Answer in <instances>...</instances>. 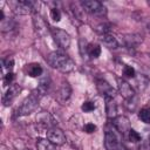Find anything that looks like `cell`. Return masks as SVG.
I'll return each instance as SVG.
<instances>
[{
	"label": "cell",
	"mask_w": 150,
	"mask_h": 150,
	"mask_svg": "<svg viewBox=\"0 0 150 150\" xmlns=\"http://www.w3.org/2000/svg\"><path fill=\"white\" fill-rule=\"evenodd\" d=\"M46 61L52 68L57 69L61 73H69L75 67L74 61L70 57H68L67 55H64V54H62L60 52L49 53L47 55V57H46Z\"/></svg>",
	"instance_id": "6da1fadb"
},
{
	"label": "cell",
	"mask_w": 150,
	"mask_h": 150,
	"mask_svg": "<svg viewBox=\"0 0 150 150\" xmlns=\"http://www.w3.org/2000/svg\"><path fill=\"white\" fill-rule=\"evenodd\" d=\"M40 97H41V95H40L38 91L32 93V94L22 102V104L19 107V109H18V115H19V116H25V115H29L30 112H33V111L38 108V105H39Z\"/></svg>",
	"instance_id": "7a4b0ae2"
},
{
	"label": "cell",
	"mask_w": 150,
	"mask_h": 150,
	"mask_svg": "<svg viewBox=\"0 0 150 150\" xmlns=\"http://www.w3.org/2000/svg\"><path fill=\"white\" fill-rule=\"evenodd\" d=\"M83 9L93 15H97V16H102L107 13L105 7L102 5V2L97 1V0H86L81 2Z\"/></svg>",
	"instance_id": "3957f363"
},
{
	"label": "cell",
	"mask_w": 150,
	"mask_h": 150,
	"mask_svg": "<svg viewBox=\"0 0 150 150\" xmlns=\"http://www.w3.org/2000/svg\"><path fill=\"white\" fill-rule=\"evenodd\" d=\"M52 35H53L54 41L57 43L59 47H61L63 49L69 48L71 40H70L69 34L66 30H63L61 28H52Z\"/></svg>",
	"instance_id": "277c9868"
},
{
	"label": "cell",
	"mask_w": 150,
	"mask_h": 150,
	"mask_svg": "<svg viewBox=\"0 0 150 150\" xmlns=\"http://www.w3.org/2000/svg\"><path fill=\"white\" fill-rule=\"evenodd\" d=\"M104 146L107 150H120L121 149L120 137L111 129H107L104 132Z\"/></svg>",
	"instance_id": "5b68a950"
},
{
	"label": "cell",
	"mask_w": 150,
	"mask_h": 150,
	"mask_svg": "<svg viewBox=\"0 0 150 150\" xmlns=\"http://www.w3.org/2000/svg\"><path fill=\"white\" fill-rule=\"evenodd\" d=\"M112 127L118 131L120 135L124 136L128 134V131L131 129L130 128V121L128 117L123 116V115H117L114 120H112Z\"/></svg>",
	"instance_id": "8992f818"
},
{
	"label": "cell",
	"mask_w": 150,
	"mask_h": 150,
	"mask_svg": "<svg viewBox=\"0 0 150 150\" xmlns=\"http://www.w3.org/2000/svg\"><path fill=\"white\" fill-rule=\"evenodd\" d=\"M47 138L55 145H62L66 143V135L57 127H53L47 130Z\"/></svg>",
	"instance_id": "52a82bcc"
},
{
	"label": "cell",
	"mask_w": 150,
	"mask_h": 150,
	"mask_svg": "<svg viewBox=\"0 0 150 150\" xmlns=\"http://www.w3.org/2000/svg\"><path fill=\"white\" fill-rule=\"evenodd\" d=\"M96 87H97V90L98 93L104 96V98H114L115 96V89L103 79L101 80H97L96 81Z\"/></svg>",
	"instance_id": "ba28073f"
},
{
	"label": "cell",
	"mask_w": 150,
	"mask_h": 150,
	"mask_svg": "<svg viewBox=\"0 0 150 150\" xmlns=\"http://www.w3.org/2000/svg\"><path fill=\"white\" fill-rule=\"evenodd\" d=\"M33 26H34L36 34L40 35L41 38H43L48 33V25L45 21V19L39 14H35L33 16Z\"/></svg>",
	"instance_id": "9c48e42d"
},
{
	"label": "cell",
	"mask_w": 150,
	"mask_h": 150,
	"mask_svg": "<svg viewBox=\"0 0 150 150\" xmlns=\"http://www.w3.org/2000/svg\"><path fill=\"white\" fill-rule=\"evenodd\" d=\"M118 91L124 100H130L135 96V90H134L132 86L122 79L118 80Z\"/></svg>",
	"instance_id": "30bf717a"
},
{
	"label": "cell",
	"mask_w": 150,
	"mask_h": 150,
	"mask_svg": "<svg viewBox=\"0 0 150 150\" xmlns=\"http://www.w3.org/2000/svg\"><path fill=\"white\" fill-rule=\"evenodd\" d=\"M36 123L45 129H50L54 127V118L47 111H41L36 115Z\"/></svg>",
	"instance_id": "8fae6325"
},
{
	"label": "cell",
	"mask_w": 150,
	"mask_h": 150,
	"mask_svg": "<svg viewBox=\"0 0 150 150\" xmlns=\"http://www.w3.org/2000/svg\"><path fill=\"white\" fill-rule=\"evenodd\" d=\"M34 2L32 1H18L14 4V12L20 15L29 14L32 11H34Z\"/></svg>",
	"instance_id": "7c38bea8"
},
{
	"label": "cell",
	"mask_w": 150,
	"mask_h": 150,
	"mask_svg": "<svg viewBox=\"0 0 150 150\" xmlns=\"http://www.w3.org/2000/svg\"><path fill=\"white\" fill-rule=\"evenodd\" d=\"M20 87L18 86V84H12V86H9V88L7 89V91L5 93V95H4V97H2V103H4V105H9L12 102H13V100L16 97V95L19 94V91H20Z\"/></svg>",
	"instance_id": "4fadbf2b"
},
{
	"label": "cell",
	"mask_w": 150,
	"mask_h": 150,
	"mask_svg": "<svg viewBox=\"0 0 150 150\" xmlns=\"http://www.w3.org/2000/svg\"><path fill=\"white\" fill-rule=\"evenodd\" d=\"M132 80H134V84H132L134 90L143 91L149 84V79L143 74H138V76H135Z\"/></svg>",
	"instance_id": "5bb4252c"
},
{
	"label": "cell",
	"mask_w": 150,
	"mask_h": 150,
	"mask_svg": "<svg viewBox=\"0 0 150 150\" xmlns=\"http://www.w3.org/2000/svg\"><path fill=\"white\" fill-rule=\"evenodd\" d=\"M105 112L107 117L114 120L117 116V104L114 98H105Z\"/></svg>",
	"instance_id": "9a60e30c"
},
{
	"label": "cell",
	"mask_w": 150,
	"mask_h": 150,
	"mask_svg": "<svg viewBox=\"0 0 150 150\" xmlns=\"http://www.w3.org/2000/svg\"><path fill=\"white\" fill-rule=\"evenodd\" d=\"M142 41H143V39H142V36L139 34H127V35H124V42H125V45L128 47L135 48Z\"/></svg>",
	"instance_id": "2e32d148"
},
{
	"label": "cell",
	"mask_w": 150,
	"mask_h": 150,
	"mask_svg": "<svg viewBox=\"0 0 150 150\" xmlns=\"http://www.w3.org/2000/svg\"><path fill=\"white\" fill-rule=\"evenodd\" d=\"M70 93H71V89H70V86L68 84V82H63L62 86L60 87L59 91H57V98L60 102H64L69 98L70 96Z\"/></svg>",
	"instance_id": "e0dca14e"
},
{
	"label": "cell",
	"mask_w": 150,
	"mask_h": 150,
	"mask_svg": "<svg viewBox=\"0 0 150 150\" xmlns=\"http://www.w3.org/2000/svg\"><path fill=\"white\" fill-rule=\"evenodd\" d=\"M42 71H43V69H42L41 64H39V63H29L26 67V73L30 77H39L42 74Z\"/></svg>",
	"instance_id": "ac0fdd59"
},
{
	"label": "cell",
	"mask_w": 150,
	"mask_h": 150,
	"mask_svg": "<svg viewBox=\"0 0 150 150\" xmlns=\"http://www.w3.org/2000/svg\"><path fill=\"white\" fill-rule=\"evenodd\" d=\"M55 144H53L48 138H39L36 142V149L38 150H56Z\"/></svg>",
	"instance_id": "d6986e66"
},
{
	"label": "cell",
	"mask_w": 150,
	"mask_h": 150,
	"mask_svg": "<svg viewBox=\"0 0 150 150\" xmlns=\"http://www.w3.org/2000/svg\"><path fill=\"white\" fill-rule=\"evenodd\" d=\"M102 42L103 45L109 48V49H116L118 47V41L116 40V38L111 34H107V35H103L102 36Z\"/></svg>",
	"instance_id": "ffe728a7"
},
{
	"label": "cell",
	"mask_w": 150,
	"mask_h": 150,
	"mask_svg": "<svg viewBox=\"0 0 150 150\" xmlns=\"http://www.w3.org/2000/svg\"><path fill=\"white\" fill-rule=\"evenodd\" d=\"M87 53H88V55L90 57H94V59L98 57L100 54H101L100 45H97V43H89L88 47H87Z\"/></svg>",
	"instance_id": "44dd1931"
},
{
	"label": "cell",
	"mask_w": 150,
	"mask_h": 150,
	"mask_svg": "<svg viewBox=\"0 0 150 150\" xmlns=\"http://www.w3.org/2000/svg\"><path fill=\"white\" fill-rule=\"evenodd\" d=\"M138 118L145 124H150V107H143L138 112Z\"/></svg>",
	"instance_id": "7402d4cb"
},
{
	"label": "cell",
	"mask_w": 150,
	"mask_h": 150,
	"mask_svg": "<svg viewBox=\"0 0 150 150\" xmlns=\"http://www.w3.org/2000/svg\"><path fill=\"white\" fill-rule=\"evenodd\" d=\"M127 137H128V141H130L131 143H137V142L141 141V135L136 130H134V129H130L128 131Z\"/></svg>",
	"instance_id": "603a6c76"
},
{
	"label": "cell",
	"mask_w": 150,
	"mask_h": 150,
	"mask_svg": "<svg viewBox=\"0 0 150 150\" xmlns=\"http://www.w3.org/2000/svg\"><path fill=\"white\" fill-rule=\"evenodd\" d=\"M109 30H110V26H109L108 23H100V25L96 27V32L100 33L102 36L109 34Z\"/></svg>",
	"instance_id": "cb8c5ba5"
},
{
	"label": "cell",
	"mask_w": 150,
	"mask_h": 150,
	"mask_svg": "<svg viewBox=\"0 0 150 150\" xmlns=\"http://www.w3.org/2000/svg\"><path fill=\"white\" fill-rule=\"evenodd\" d=\"M95 108H96V107H95V103L91 102V101H86V102H83L82 105H81V109H82L84 112H90V111H93Z\"/></svg>",
	"instance_id": "d4e9b609"
},
{
	"label": "cell",
	"mask_w": 150,
	"mask_h": 150,
	"mask_svg": "<svg viewBox=\"0 0 150 150\" xmlns=\"http://www.w3.org/2000/svg\"><path fill=\"white\" fill-rule=\"evenodd\" d=\"M123 74L125 77H129V79H134L136 76V71L131 66H125L123 68Z\"/></svg>",
	"instance_id": "484cf974"
},
{
	"label": "cell",
	"mask_w": 150,
	"mask_h": 150,
	"mask_svg": "<svg viewBox=\"0 0 150 150\" xmlns=\"http://www.w3.org/2000/svg\"><path fill=\"white\" fill-rule=\"evenodd\" d=\"M2 66L11 71L13 69V67H14V60L12 57H6V59L2 60Z\"/></svg>",
	"instance_id": "4316f807"
},
{
	"label": "cell",
	"mask_w": 150,
	"mask_h": 150,
	"mask_svg": "<svg viewBox=\"0 0 150 150\" xmlns=\"http://www.w3.org/2000/svg\"><path fill=\"white\" fill-rule=\"evenodd\" d=\"M50 18L54 20V21H60L61 20V13L57 8H52L50 9Z\"/></svg>",
	"instance_id": "83f0119b"
},
{
	"label": "cell",
	"mask_w": 150,
	"mask_h": 150,
	"mask_svg": "<svg viewBox=\"0 0 150 150\" xmlns=\"http://www.w3.org/2000/svg\"><path fill=\"white\" fill-rule=\"evenodd\" d=\"M13 80H14V74H13L12 71H9V73H7V74L5 75V77H4V83L7 84V86H9V84L12 86Z\"/></svg>",
	"instance_id": "f1b7e54d"
},
{
	"label": "cell",
	"mask_w": 150,
	"mask_h": 150,
	"mask_svg": "<svg viewBox=\"0 0 150 150\" xmlns=\"http://www.w3.org/2000/svg\"><path fill=\"white\" fill-rule=\"evenodd\" d=\"M83 130H84L87 134H91V132H94V131L96 130V125L93 124V123H87V124H84Z\"/></svg>",
	"instance_id": "f546056e"
},
{
	"label": "cell",
	"mask_w": 150,
	"mask_h": 150,
	"mask_svg": "<svg viewBox=\"0 0 150 150\" xmlns=\"http://www.w3.org/2000/svg\"><path fill=\"white\" fill-rule=\"evenodd\" d=\"M148 29H149V32H150V22L148 23Z\"/></svg>",
	"instance_id": "4dcf8cb0"
},
{
	"label": "cell",
	"mask_w": 150,
	"mask_h": 150,
	"mask_svg": "<svg viewBox=\"0 0 150 150\" xmlns=\"http://www.w3.org/2000/svg\"><path fill=\"white\" fill-rule=\"evenodd\" d=\"M22 150H30V149H22Z\"/></svg>",
	"instance_id": "1f68e13d"
}]
</instances>
